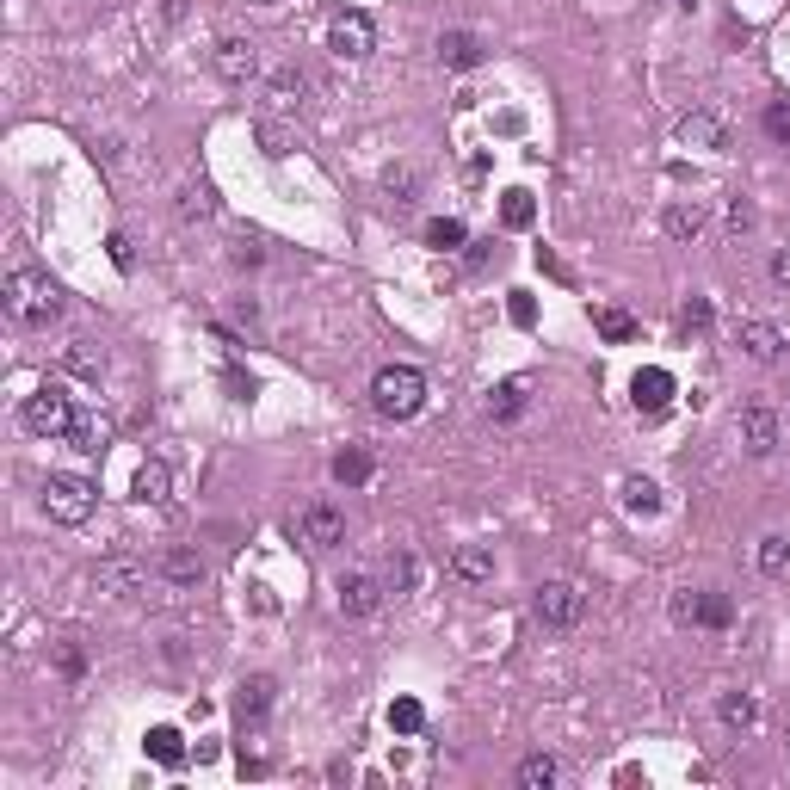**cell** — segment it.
Instances as JSON below:
<instances>
[{
  "mask_svg": "<svg viewBox=\"0 0 790 790\" xmlns=\"http://www.w3.org/2000/svg\"><path fill=\"white\" fill-rule=\"evenodd\" d=\"M7 309H13V321H25V328H50V321L62 315V291L50 284V272L19 266L7 278Z\"/></svg>",
  "mask_w": 790,
  "mask_h": 790,
  "instance_id": "6da1fadb",
  "label": "cell"
},
{
  "mask_svg": "<svg viewBox=\"0 0 790 790\" xmlns=\"http://www.w3.org/2000/svg\"><path fill=\"white\" fill-rule=\"evenodd\" d=\"M371 402H377L383 420H414L426 408V377L414 365H383L371 377Z\"/></svg>",
  "mask_w": 790,
  "mask_h": 790,
  "instance_id": "7a4b0ae2",
  "label": "cell"
},
{
  "mask_svg": "<svg viewBox=\"0 0 790 790\" xmlns=\"http://www.w3.org/2000/svg\"><path fill=\"white\" fill-rule=\"evenodd\" d=\"M75 414H81V408H75V395H68L62 383H38V389L25 395V408H19V420H25L38 439H68Z\"/></svg>",
  "mask_w": 790,
  "mask_h": 790,
  "instance_id": "3957f363",
  "label": "cell"
},
{
  "mask_svg": "<svg viewBox=\"0 0 790 790\" xmlns=\"http://www.w3.org/2000/svg\"><path fill=\"white\" fill-rule=\"evenodd\" d=\"M531 612H537V624L544 630H574L581 624V612H587V593L574 587V581H544L531 593Z\"/></svg>",
  "mask_w": 790,
  "mask_h": 790,
  "instance_id": "277c9868",
  "label": "cell"
},
{
  "mask_svg": "<svg viewBox=\"0 0 790 790\" xmlns=\"http://www.w3.org/2000/svg\"><path fill=\"white\" fill-rule=\"evenodd\" d=\"M44 513L56 525H87L93 519V482L87 476H50L44 482Z\"/></svg>",
  "mask_w": 790,
  "mask_h": 790,
  "instance_id": "5b68a950",
  "label": "cell"
},
{
  "mask_svg": "<svg viewBox=\"0 0 790 790\" xmlns=\"http://www.w3.org/2000/svg\"><path fill=\"white\" fill-rule=\"evenodd\" d=\"M673 618H679V624H692V630H723L735 612H729V599H723V593L686 587V593H673Z\"/></svg>",
  "mask_w": 790,
  "mask_h": 790,
  "instance_id": "8992f818",
  "label": "cell"
},
{
  "mask_svg": "<svg viewBox=\"0 0 790 790\" xmlns=\"http://www.w3.org/2000/svg\"><path fill=\"white\" fill-rule=\"evenodd\" d=\"M328 50L346 56V62L371 56V50H377V25H371L365 13H334V19H328Z\"/></svg>",
  "mask_w": 790,
  "mask_h": 790,
  "instance_id": "52a82bcc",
  "label": "cell"
},
{
  "mask_svg": "<svg viewBox=\"0 0 790 790\" xmlns=\"http://www.w3.org/2000/svg\"><path fill=\"white\" fill-rule=\"evenodd\" d=\"M210 68H217V75H223L229 87H247V81L260 75V50L247 44V38H223V44H217V56H210Z\"/></svg>",
  "mask_w": 790,
  "mask_h": 790,
  "instance_id": "ba28073f",
  "label": "cell"
},
{
  "mask_svg": "<svg viewBox=\"0 0 790 790\" xmlns=\"http://www.w3.org/2000/svg\"><path fill=\"white\" fill-rule=\"evenodd\" d=\"M303 537L315 550H340L346 544V513L334 500H315V507H303Z\"/></svg>",
  "mask_w": 790,
  "mask_h": 790,
  "instance_id": "9c48e42d",
  "label": "cell"
},
{
  "mask_svg": "<svg viewBox=\"0 0 790 790\" xmlns=\"http://www.w3.org/2000/svg\"><path fill=\"white\" fill-rule=\"evenodd\" d=\"M99 587H105V593H118V599H130V593L149 587V568L130 562V556H105V562H99Z\"/></svg>",
  "mask_w": 790,
  "mask_h": 790,
  "instance_id": "30bf717a",
  "label": "cell"
},
{
  "mask_svg": "<svg viewBox=\"0 0 790 790\" xmlns=\"http://www.w3.org/2000/svg\"><path fill=\"white\" fill-rule=\"evenodd\" d=\"M741 439H747V451H753V457H772V451H778V414H772V408H760V402L741 408Z\"/></svg>",
  "mask_w": 790,
  "mask_h": 790,
  "instance_id": "8fae6325",
  "label": "cell"
},
{
  "mask_svg": "<svg viewBox=\"0 0 790 790\" xmlns=\"http://www.w3.org/2000/svg\"><path fill=\"white\" fill-rule=\"evenodd\" d=\"M673 377L667 371H636V383H630V402H636V414H661L667 402H673Z\"/></svg>",
  "mask_w": 790,
  "mask_h": 790,
  "instance_id": "7c38bea8",
  "label": "cell"
},
{
  "mask_svg": "<svg viewBox=\"0 0 790 790\" xmlns=\"http://www.w3.org/2000/svg\"><path fill=\"white\" fill-rule=\"evenodd\" d=\"M377 605H383V587L371 581V574H346L340 581V612L346 618H371Z\"/></svg>",
  "mask_w": 790,
  "mask_h": 790,
  "instance_id": "4fadbf2b",
  "label": "cell"
},
{
  "mask_svg": "<svg viewBox=\"0 0 790 790\" xmlns=\"http://www.w3.org/2000/svg\"><path fill=\"white\" fill-rule=\"evenodd\" d=\"M451 574L463 587H482V581H494V550L488 544H457V556H451Z\"/></svg>",
  "mask_w": 790,
  "mask_h": 790,
  "instance_id": "5bb4252c",
  "label": "cell"
},
{
  "mask_svg": "<svg viewBox=\"0 0 790 790\" xmlns=\"http://www.w3.org/2000/svg\"><path fill=\"white\" fill-rule=\"evenodd\" d=\"M130 494L142 500V507H167V500H173V476H167V463H142V470H136V482H130Z\"/></svg>",
  "mask_w": 790,
  "mask_h": 790,
  "instance_id": "9a60e30c",
  "label": "cell"
},
{
  "mask_svg": "<svg viewBox=\"0 0 790 790\" xmlns=\"http://www.w3.org/2000/svg\"><path fill=\"white\" fill-rule=\"evenodd\" d=\"M735 340H741L747 358H760V365H772V358L784 352V334L772 328V321H741V334H735Z\"/></svg>",
  "mask_w": 790,
  "mask_h": 790,
  "instance_id": "2e32d148",
  "label": "cell"
},
{
  "mask_svg": "<svg viewBox=\"0 0 790 790\" xmlns=\"http://www.w3.org/2000/svg\"><path fill=\"white\" fill-rule=\"evenodd\" d=\"M105 439H112V420H105V414H75V426H68V445H75V451H105Z\"/></svg>",
  "mask_w": 790,
  "mask_h": 790,
  "instance_id": "e0dca14e",
  "label": "cell"
},
{
  "mask_svg": "<svg viewBox=\"0 0 790 790\" xmlns=\"http://www.w3.org/2000/svg\"><path fill=\"white\" fill-rule=\"evenodd\" d=\"M679 136H686L692 149H729V130H723V118H716V112H692L686 124H679Z\"/></svg>",
  "mask_w": 790,
  "mask_h": 790,
  "instance_id": "ac0fdd59",
  "label": "cell"
},
{
  "mask_svg": "<svg viewBox=\"0 0 790 790\" xmlns=\"http://www.w3.org/2000/svg\"><path fill=\"white\" fill-rule=\"evenodd\" d=\"M525 402H531V383H525V377H507V383L488 395V420H519Z\"/></svg>",
  "mask_w": 790,
  "mask_h": 790,
  "instance_id": "d6986e66",
  "label": "cell"
},
{
  "mask_svg": "<svg viewBox=\"0 0 790 790\" xmlns=\"http://www.w3.org/2000/svg\"><path fill=\"white\" fill-rule=\"evenodd\" d=\"M155 568H161V581H173V587H198L204 581V556L198 550H167Z\"/></svg>",
  "mask_w": 790,
  "mask_h": 790,
  "instance_id": "ffe728a7",
  "label": "cell"
},
{
  "mask_svg": "<svg viewBox=\"0 0 790 790\" xmlns=\"http://www.w3.org/2000/svg\"><path fill=\"white\" fill-rule=\"evenodd\" d=\"M439 56H445L451 68H476V62H482V38H476V31H445V38H439Z\"/></svg>",
  "mask_w": 790,
  "mask_h": 790,
  "instance_id": "44dd1931",
  "label": "cell"
},
{
  "mask_svg": "<svg viewBox=\"0 0 790 790\" xmlns=\"http://www.w3.org/2000/svg\"><path fill=\"white\" fill-rule=\"evenodd\" d=\"M661 223H667L673 241H698V235H704V204H667Z\"/></svg>",
  "mask_w": 790,
  "mask_h": 790,
  "instance_id": "7402d4cb",
  "label": "cell"
},
{
  "mask_svg": "<svg viewBox=\"0 0 790 790\" xmlns=\"http://www.w3.org/2000/svg\"><path fill=\"white\" fill-rule=\"evenodd\" d=\"M235 710H241V723H260V716L272 710V679H241Z\"/></svg>",
  "mask_w": 790,
  "mask_h": 790,
  "instance_id": "603a6c76",
  "label": "cell"
},
{
  "mask_svg": "<svg viewBox=\"0 0 790 790\" xmlns=\"http://www.w3.org/2000/svg\"><path fill=\"white\" fill-rule=\"evenodd\" d=\"M309 93V81L297 75V68H284V75H272V112H297Z\"/></svg>",
  "mask_w": 790,
  "mask_h": 790,
  "instance_id": "cb8c5ba5",
  "label": "cell"
},
{
  "mask_svg": "<svg viewBox=\"0 0 790 790\" xmlns=\"http://www.w3.org/2000/svg\"><path fill=\"white\" fill-rule=\"evenodd\" d=\"M531 217H537V204H531V192H525V186L500 192V223H507V229H531Z\"/></svg>",
  "mask_w": 790,
  "mask_h": 790,
  "instance_id": "d4e9b609",
  "label": "cell"
},
{
  "mask_svg": "<svg viewBox=\"0 0 790 790\" xmlns=\"http://www.w3.org/2000/svg\"><path fill=\"white\" fill-rule=\"evenodd\" d=\"M519 784L525 790H550L556 784V760H550V753H525V760H519Z\"/></svg>",
  "mask_w": 790,
  "mask_h": 790,
  "instance_id": "484cf974",
  "label": "cell"
},
{
  "mask_svg": "<svg viewBox=\"0 0 790 790\" xmlns=\"http://www.w3.org/2000/svg\"><path fill=\"white\" fill-rule=\"evenodd\" d=\"M179 217H186V223L217 217V192H210V186H186V192H179Z\"/></svg>",
  "mask_w": 790,
  "mask_h": 790,
  "instance_id": "4316f807",
  "label": "cell"
},
{
  "mask_svg": "<svg viewBox=\"0 0 790 790\" xmlns=\"http://www.w3.org/2000/svg\"><path fill=\"white\" fill-rule=\"evenodd\" d=\"M470 241V229H463L457 217H433L426 223V247H439V254H451V247H463Z\"/></svg>",
  "mask_w": 790,
  "mask_h": 790,
  "instance_id": "83f0119b",
  "label": "cell"
},
{
  "mask_svg": "<svg viewBox=\"0 0 790 790\" xmlns=\"http://www.w3.org/2000/svg\"><path fill=\"white\" fill-rule=\"evenodd\" d=\"M624 507H630V513H661V488H655L649 476H630V482H624Z\"/></svg>",
  "mask_w": 790,
  "mask_h": 790,
  "instance_id": "f1b7e54d",
  "label": "cell"
},
{
  "mask_svg": "<svg viewBox=\"0 0 790 790\" xmlns=\"http://www.w3.org/2000/svg\"><path fill=\"white\" fill-rule=\"evenodd\" d=\"M723 723L729 729H753L760 723V704H753L747 692H723Z\"/></svg>",
  "mask_w": 790,
  "mask_h": 790,
  "instance_id": "f546056e",
  "label": "cell"
},
{
  "mask_svg": "<svg viewBox=\"0 0 790 790\" xmlns=\"http://www.w3.org/2000/svg\"><path fill=\"white\" fill-rule=\"evenodd\" d=\"M389 729H395V735H420V729H426V710H420L414 698H395V704H389Z\"/></svg>",
  "mask_w": 790,
  "mask_h": 790,
  "instance_id": "4dcf8cb0",
  "label": "cell"
},
{
  "mask_svg": "<svg viewBox=\"0 0 790 790\" xmlns=\"http://www.w3.org/2000/svg\"><path fill=\"white\" fill-rule=\"evenodd\" d=\"M149 753L161 766H179L186 760V741H179V729H149Z\"/></svg>",
  "mask_w": 790,
  "mask_h": 790,
  "instance_id": "1f68e13d",
  "label": "cell"
},
{
  "mask_svg": "<svg viewBox=\"0 0 790 790\" xmlns=\"http://www.w3.org/2000/svg\"><path fill=\"white\" fill-rule=\"evenodd\" d=\"M593 321H599L605 340H636V315H630V309H599Z\"/></svg>",
  "mask_w": 790,
  "mask_h": 790,
  "instance_id": "d6a6232c",
  "label": "cell"
},
{
  "mask_svg": "<svg viewBox=\"0 0 790 790\" xmlns=\"http://www.w3.org/2000/svg\"><path fill=\"white\" fill-rule=\"evenodd\" d=\"M365 476H371V457H365V451H340V457H334V482L358 488Z\"/></svg>",
  "mask_w": 790,
  "mask_h": 790,
  "instance_id": "836d02e7",
  "label": "cell"
},
{
  "mask_svg": "<svg viewBox=\"0 0 790 790\" xmlns=\"http://www.w3.org/2000/svg\"><path fill=\"white\" fill-rule=\"evenodd\" d=\"M105 358L93 352V340H68V371H81V377H99Z\"/></svg>",
  "mask_w": 790,
  "mask_h": 790,
  "instance_id": "e575fe53",
  "label": "cell"
},
{
  "mask_svg": "<svg viewBox=\"0 0 790 790\" xmlns=\"http://www.w3.org/2000/svg\"><path fill=\"white\" fill-rule=\"evenodd\" d=\"M383 581H389V593H408V587H414V556L395 550V556H389V568H383Z\"/></svg>",
  "mask_w": 790,
  "mask_h": 790,
  "instance_id": "d590c367",
  "label": "cell"
},
{
  "mask_svg": "<svg viewBox=\"0 0 790 790\" xmlns=\"http://www.w3.org/2000/svg\"><path fill=\"white\" fill-rule=\"evenodd\" d=\"M383 192H389L395 204H408V198H414V167H389V173H383Z\"/></svg>",
  "mask_w": 790,
  "mask_h": 790,
  "instance_id": "8d00e7d4",
  "label": "cell"
},
{
  "mask_svg": "<svg viewBox=\"0 0 790 790\" xmlns=\"http://www.w3.org/2000/svg\"><path fill=\"white\" fill-rule=\"evenodd\" d=\"M766 136H772V142H784V149H790V99L766 105Z\"/></svg>",
  "mask_w": 790,
  "mask_h": 790,
  "instance_id": "74e56055",
  "label": "cell"
},
{
  "mask_svg": "<svg viewBox=\"0 0 790 790\" xmlns=\"http://www.w3.org/2000/svg\"><path fill=\"white\" fill-rule=\"evenodd\" d=\"M760 568L766 574H784L790 568V544H784V537H766V544H760Z\"/></svg>",
  "mask_w": 790,
  "mask_h": 790,
  "instance_id": "f35d334b",
  "label": "cell"
},
{
  "mask_svg": "<svg viewBox=\"0 0 790 790\" xmlns=\"http://www.w3.org/2000/svg\"><path fill=\"white\" fill-rule=\"evenodd\" d=\"M679 328H686V334H704V328H710V303H704V297H692L686 309H679Z\"/></svg>",
  "mask_w": 790,
  "mask_h": 790,
  "instance_id": "ab89813d",
  "label": "cell"
},
{
  "mask_svg": "<svg viewBox=\"0 0 790 790\" xmlns=\"http://www.w3.org/2000/svg\"><path fill=\"white\" fill-rule=\"evenodd\" d=\"M729 229H735V235L753 229V204H747V198H729Z\"/></svg>",
  "mask_w": 790,
  "mask_h": 790,
  "instance_id": "60d3db41",
  "label": "cell"
},
{
  "mask_svg": "<svg viewBox=\"0 0 790 790\" xmlns=\"http://www.w3.org/2000/svg\"><path fill=\"white\" fill-rule=\"evenodd\" d=\"M537 266H544V272H550V278H562V284H568V266H562V260H556V254H550V247H537Z\"/></svg>",
  "mask_w": 790,
  "mask_h": 790,
  "instance_id": "b9f144b4",
  "label": "cell"
},
{
  "mask_svg": "<svg viewBox=\"0 0 790 790\" xmlns=\"http://www.w3.org/2000/svg\"><path fill=\"white\" fill-rule=\"evenodd\" d=\"M260 142H266V155H284V130L278 124H260Z\"/></svg>",
  "mask_w": 790,
  "mask_h": 790,
  "instance_id": "7bdbcfd3",
  "label": "cell"
},
{
  "mask_svg": "<svg viewBox=\"0 0 790 790\" xmlns=\"http://www.w3.org/2000/svg\"><path fill=\"white\" fill-rule=\"evenodd\" d=\"M772 278H778L784 291H790V247H778V254H772Z\"/></svg>",
  "mask_w": 790,
  "mask_h": 790,
  "instance_id": "ee69618b",
  "label": "cell"
},
{
  "mask_svg": "<svg viewBox=\"0 0 790 790\" xmlns=\"http://www.w3.org/2000/svg\"><path fill=\"white\" fill-rule=\"evenodd\" d=\"M531 315H537V309H531V297H525V291H513V321H519V328H531Z\"/></svg>",
  "mask_w": 790,
  "mask_h": 790,
  "instance_id": "f6af8a7d",
  "label": "cell"
},
{
  "mask_svg": "<svg viewBox=\"0 0 790 790\" xmlns=\"http://www.w3.org/2000/svg\"><path fill=\"white\" fill-rule=\"evenodd\" d=\"M105 247H112V266H130V241H124V235H112Z\"/></svg>",
  "mask_w": 790,
  "mask_h": 790,
  "instance_id": "bcb514c9",
  "label": "cell"
}]
</instances>
